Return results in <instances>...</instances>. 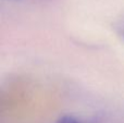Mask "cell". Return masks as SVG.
Returning <instances> with one entry per match:
<instances>
[{"label": "cell", "instance_id": "cell-1", "mask_svg": "<svg viewBox=\"0 0 124 123\" xmlns=\"http://www.w3.org/2000/svg\"><path fill=\"white\" fill-rule=\"evenodd\" d=\"M57 123H81L77 119L73 117H70V115H65V117H62L61 119H59Z\"/></svg>", "mask_w": 124, "mask_h": 123}, {"label": "cell", "instance_id": "cell-2", "mask_svg": "<svg viewBox=\"0 0 124 123\" xmlns=\"http://www.w3.org/2000/svg\"><path fill=\"white\" fill-rule=\"evenodd\" d=\"M121 34H122V36H123V38H124V27L121 30Z\"/></svg>", "mask_w": 124, "mask_h": 123}]
</instances>
